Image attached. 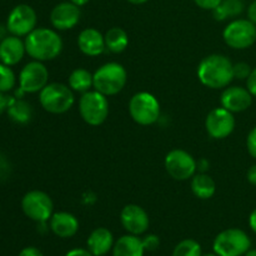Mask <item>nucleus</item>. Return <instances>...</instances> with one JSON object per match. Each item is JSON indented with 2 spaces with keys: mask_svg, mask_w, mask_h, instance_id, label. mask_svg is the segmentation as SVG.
Wrapping results in <instances>:
<instances>
[{
  "mask_svg": "<svg viewBox=\"0 0 256 256\" xmlns=\"http://www.w3.org/2000/svg\"><path fill=\"white\" fill-rule=\"evenodd\" d=\"M69 86L75 92L84 94L89 92L92 88V74L84 68L72 70V74L69 75Z\"/></svg>",
  "mask_w": 256,
  "mask_h": 256,
  "instance_id": "nucleus-25",
  "label": "nucleus"
},
{
  "mask_svg": "<svg viewBox=\"0 0 256 256\" xmlns=\"http://www.w3.org/2000/svg\"><path fill=\"white\" fill-rule=\"evenodd\" d=\"M252 240L242 229L232 228L220 232L214 240L212 249L219 256H244L250 250Z\"/></svg>",
  "mask_w": 256,
  "mask_h": 256,
  "instance_id": "nucleus-5",
  "label": "nucleus"
},
{
  "mask_svg": "<svg viewBox=\"0 0 256 256\" xmlns=\"http://www.w3.org/2000/svg\"><path fill=\"white\" fill-rule=\"evenodd\" d=\"M249 225L250 228H252V232L256 234V209H254L252 212V214H250L249 216Z\"/></svg>",
  "mask_w": 256,
  "mask_h": 256,
  "instance_id": "nucleus-38",
  "label": "nucleus"
},
{
  "mask_svg": "<svg viewBox=\"0 0 256 256\" xmlns=\"http://www.w3.org/2000/svg\"><path fill=\"white\" fill-rule=\"evenodd\" d=\"M79 112L86 124L92 126L102 125L109 115L108 96L96 90L84 92L79 100Z\"/></svg>",
  "mask_w": 256,
  "mask_h": 256,
  "instance_id": "nucleus-6",
  "label": "nucleus"
},
{
  "mask_svg": "<svg viewBox=\"0 0 256 256\" xmlns=\"http://www.w3.org/2000/svg\"><path fill=\"white\" fill-rule=\"evenodd\" d=\"M192 194L202 200H208L214 196L216 192V184L208 174H196L192 180Z\"/></svg>",
  "mask_w": 256,
  "mask_h": 256,
  "instance_id": "nucleus-22",
  "label": "nucleus"
},
{
  "mask_svg": "<svg viewBox=\"0 0 256 256\" xmlns=\"http://www.w3.org/2000/svg\"><path fill=\"white\" fill-rule=\"evenodd\" d=\"M114 236L106 228L92 230L88 238V250L94 256H105L114 246Z\"/></svg>",
  "mask_w": 256,
  "mask_h": 256,
  "instance_id": "nucleus-20",
  "label": "nucleus"
},
{
  "mask_svg": "<svg viewBox=\"0 0 256 256\" xmlns=\"http://www.w3.org/2000/svg\"><path fill=\"white\" fill-rule=\"evenodd\" d=\"M78 46L80 52L88 56H99L106 49L104 35L95 28H86L78 36Z\"/></svg>",
  "mask_w": 256,
  "mask_h": 256,
  "instance_id": "nucleus-17",
  "label": "nucleus"
},
{
  "mask_svg": "<svg viewBox=\"0 0 256 256\" xmlns=\"http://www.w3.org/2000/svg\"><path fill=\"white\" fill-rule=\"evenodd\" d=\"M15 86V74L9 65L0 64V92H10Z\"/></svg>",
  "mask_w": 256,
  "mask_h": 256,
  "instance_id": "nucleus-28",
  "label": "nucleus"
},
{
  "mask_svg": "<svg viewBox=\"0 0 256 256\" xmlns=\"http://www.w3.org/2000/svg\"><path fill=\"white\" fill-rule=\"evenodd\" d=\"M19 256H44V254L38 248L28 246L19 252Z\"/></svg>",
  "mask_w": 256,
  "mask_h": 256,
  "instance_id": "nucleus-34",
  "label": "nucleus"
},
{
  "mask_svg": "<svg viewBox=\"0 0 256 256\" xmlns=\"http://www.w3.org/2000/svg\"><path fill=\"white\" fill-rule=\"evenodd\" d=\"M229 58L222 54H212L204 58L198 66L200 82L210 89H224L234 79V70Z\"/></svg>",
  "mask_w": 256,
  "mask_h": 256,
  "instance_id": "nucleus-1",
  "label": "nucleus"
},
{
  "mask_svg": "<svg viewBox=\"0 0 256 256\" xmlns=\"http://www.w3.org/2000/svg\"><path fill=\"white\" fill-rule=\"evenodd\" d=\"M82 12L78 5L72 2H59L50 12V22L56 30H70L79 22Z\"/></svg>",
  "mask_w": 256,
  "mask_h": 256,
  "instance_id": "nucleus-15",
  "label": "nucleus"
},
{
  "mask_svg": "<svg viewBox=\"0 0 256 256\" xmlns=\"http://www.w3.org/2000/svg\"><path fill=\"white\" fill-rule=\"evenodd\" d=\"M232 70H234V78L240 80L248 79L252 72V68H250L249 64L246 62H238V64H234L232 66Z\"/></svg>",
  "mask_w": 256,
  "mask_h": 256,
  "instance_id": "nucleus-29",
  "label": "nucleus"
},
{
  "mask_svg": "<svg viewBox=\"0 0 256 256\" xmlns=\"http://www.w3.org/2000/svg\"><path fill=\"white\" fill-rule=\"evenodd\" d=\"M248 182L256 186V164L252 165L249 169V172H248Z\"/></svg>",
  "mask_w": 256,
  "mask_h": 256,
  "instance_id": "nucleus-37",
  "label": "nucleus"
},
{
  "mask_svg": "<svg viewBox=\"0 0 256 256\" xmlns=\"http://www.w3.org/2000/svg\"><path fill=\"white\" fill-rule=\"evenodd\" d=\"M70 2H72V4L78 5V6H84V5H86L88 2H89V0H70Z\"/></svg>",
  "mask_w": 256,
  "mask_h": 256,
  "instance_id": "nucleus-40",
  "label": "nucleus"
},
{
  "mask_svg": "<svg viewBox=\"0 0 256 256\" xmlns=\"http://www.w3.org/2000/svg\"><path fill=\"white\" fill-rule=\"evenodd\" d=\"M246 148L249 154L252 155L254 159H256V126L250 130L249 135L246 138Z\"/></svg>",
  "mask_w": 256,
  "mask_h": 256,
  "instance_id": "nucleus-31",
  "label": "nucleus"
},
{
  "mask_svg": "<svg viewBox=\"0 0 256 256\" xmlns=\"http://www.w3.org/2000/svg\"><path fill=\"white\" fill-rule=\"evenodd\" d=\"M222 106L234 112H242L249 109L252 102V95L246 88L229 86L225 88L220 98Z\"/></svg>",
  "mask_w": 256,
  "mask_h": 256,
  "instance_id": "nucleus-16",
  "label": "nucleus"
},
{
  "mask_svg": "<svg viewBox=\"0 0 256 256\" xmlns=\"http://www.w3.org/2000/svg\"><path fill=\"white\" fill-rule=\"evenodd\" d=\"M65 256H94L88 249H82V248H75V249L69 250Z\"/></svg>",
  "mask_w": 256,
  "mask_h": 256,
  "instance_id": "nucleus-35",
  "label": "nucleus"
},
{
  "mask_svg": "<svg viewBox=\"0 0 256 256\" xmlns=\"http://www.w3.org/2000/svg\"><path fill=\"white\" fill-rule=\"evenodd\" d=\"M244 0H222L219 6L212 10L215 20L222 22L229 18H235L244 12Z\"/></svg>",
  "mask_w": 256,
  "mask_h": 256,
  "instance_id": "nucleus-26",
  "label": "nucleus"
},
{
  "mask_svg": "<svg viewBox=\"0 0 256 256\" xmlns=\"http://www.w3.org/2000/svg\"><path fill=\"white\" fill-rule=\"evenodd\" d=\"M36 12L30 5L19 4L9 12L6 28L15 36H26L36 28Z\"/></svg>",
  "mask_w": 256,
  "mask_h": 256,
  "instance_id": "nucleus-11",
  "label": "nucleus"
},
{
  "mask_svg": "<svg viewBox=\"0 0 256 256\" xmlns=\"http://www.w3.org/2000/svg\"><path fill=\"white\" fill-rule=\"evenodd\" d=\"M122 228L132 235H142L149 229V215L136 204H129L122 208L120 212Z\"/></svg>",
  "mask_w": 256,
  "mask_h": 256,
  "instance_id": "nucleus-14",
  "label": "nucleus"
},
{
  "mask_svg": "<svg viewBox=\"0 0 256 256\" xmlns=\"http://www.w3.org/2000/svg\"><path fill=\"white\" fill-rule=\"evenodd\" d=\"M25 42L19 36H6L0 42V62L5 65L18 64L24 58Z\"/></svg>",
  "mask_w": 256,
  "mask_h": 256,
  "instance_id": "nucleus-19",
  "label": "nucleus"
},
{
  "mask_svg": "<svg viewBox=\"0 0 256 256\" xmlns=\"http://www.w3.org/2000/svg\"><path fill=\"white\" fill-rule=\"evenodd\" d=\"M49 72L42 62H30L22 69L19 75L20 89L24 92H42L48 85Z\"/></svg>",
  "mask_w": 256,
  "mask_h": 256,
  "instance_id": "nucleus-12",
  "label": "nucleus"
},
{
  "mask_svg": "<svg viewBox=\"0 0 256 256\" xmlns=\"http://www.w3.org/2000/svg\"><path fill=\"white\" fill-rule=\"evenodd\" d=\"M246 89L249 90L252 96H256V68L252 70L249 78L246 79Z\"/></svg>",
  "mask_w": 256,
  "mask_h": 256,
  "instance_id": "nucleus-33",
  "label": "nucleus"
},
{
  "mask_svg": "<svg viewBox=\"0 0 256 256\" xmlns=\"http://www.w3.org/2000/svg\"><path fill=\"white\" fill-rule=\"evenodd\" d=\"M202 256H219V255L215 254V252H209V254H204Z\"/></svg>",
  "mask_w": 256,
  "mask_h": 256,
  "instance_id": "nucleus-43",
  "label": "nucleus"
},
{
  "mask_svg": "<svg viewBox=\"0 0 256 256\" xmlns=\"http://www.w3.org/2000/svg\"><path fill=\"white\" fill-rule=\"evenodd\" d=\"M142 240V245H144L145 252H155L160 245L159 236L154 234H149L144 238Z\"/></svg>",
  "mask_w": 256,
  "mask_h": 256,
  "instance_id": "nucleus-30",
  "label": "nucleus"
},
{
  "mask_svg": "<svg viewBox=\"0 0 256 256\" xmlns=\"http://www.w3.org/2000/svg\"><path fill=\"white\" fill-rule=\"evenodd\" d=\"M222 2V0H194V2L199 8H202L204 10H212V12L215 8L219 6Z\"/></svg>",
  "mask_w": 256,
  "mask_h": 256,
  "instance_id": "nucleus-32",
  "label": "nucleus"
},
{
  "mask_svg": "<svg viewBox=\"0 0 256 256\" xmlns=\"http://www.w3.org/2000/svg\"><path fill=\"white\" fill-rule=\"evenodd\" d=\"M222 38L232 49H248L256 42V25L249 19L232 20L222 32Z\"/></svg>",
  "mask_w": 256,
  "mask_h": 256,
  "instance_id": "nucleus-8",
  "label": "nucleus"
},
{
  "mask_svg": "<svg viewBox=\"0 0 256 256\" xmlns=\"http://www.w3.org/2000/svg\"><path fill=\"white\" fill-rule=\"evenodd\" d=\"M28 55L38 62H50L60 55L62 40L55 30L49 28H35L25 38Z\"/></svg>",
  "mask_w": 256,
  "mask_h": 256,
  "instance_id": "nucleus-2",
  "label": "nucleus"
},
{
  "mask_svg": "<svg viewBox=\"0 0 256 256\" xmlns=\"http://www.w3.org/2000/svg\"><path fill=\"white\" fill-rule=\"evenodd\" d=\"M128 2H132V4H134V5H142V4H145L148 0H128Z\"/></svg>",
  "mask_w": 256,
  "mask_h": 256,
  "instance_id": "nucleus-41",
  "label": "nucleus"
},
{
  "mask_svg": "<svg viewBox=\"0 0 256 256\" xmlns=\"http://www.w3.org/2000/svg\"><path fill=\"white\" fill-rule=\"evenodd\" d=\"M8 115L10 119L19 124H26L30 122L32 109L29 102L25 100H9L8 99Z\"/></svg>",
  "mask_w": 256,
  "mask_h": 256,
  "instance_id": "nucleus-24",
  "label": "nucleus"
},
{
  "mask_svg": "<svg viewBox=\"0 0 256 256\" xmlns=\"http://www.w3.org/2000/svg\"><path fill=\"white\" fill-rule=\"evenodd\" d=\"M144 252L142 240L138 235H124L112 246V256H144Z\"/></svg>",
  "mask_w": 256,
  "mask_h": 256,
  "instance_id": "nucleus-21",
  "label": "nucleus"
},
{
  "mask_svg": "<svg viewBox=\"0 0 256 256\" xmlns=\"http://www.w3.org/2000/svg\"><path fill=\"white\" fill-rule=\"evenodd\" d=\"M39 102L45 112L50 114H64L74 105V92L70 89L69 85L52 82L40 92Z\"/></svg>",
  "mask_w": 256,
  "mask_h": 256,
  "instance_id": "nucleus-4",
  "label": "nucleus"
},
{
  "mask_svg": "<svg viewBox=\"0 0 256 256\" xmlns=\"http://www.w3.org/2000/svg\"><path fill=\"white\" fill-rule=\"evenodd\" d=\"M8 108V98L2 95V92H0V115L4 112V110Z\"/></svg>",
  "mask_w": 256,
  "mask_h": 256,
  "instance_id": "nucleus-39",
  "label": "nucleus"
},
{
  "mask_svg": "<svg viewBox=\"0 0 256 256\" xmlns=\"http://www.w3.org/2000/svg\"><path fill=\"white\" fill-rule=\"evenodd\" d=\"M22 209L30 220L36 222H48L54 214L52 198L40 190H32L24 195L22 200Z\"/></svg>",
  "mask_w": 256,
  "mask_h": 256,
  "instance_id": "nucleus-9",
  "label": "nucleus"
},
{
  "mask_svg": "<svg viewBox=\"0 0 256 256\" xmlns=\"http://www.w3.org/2000/svg\"><path fill=\"white\" fill-rule=\"evenodd\" d=\"M248 19L256 25V0H254L248 8Z\"/></svg>",
  "mask_w": 256,
  "mask_h": 256,
  "instance_id": "nucleus-36",
  "label": "nucleus"
},
{
  "mask_svg": "<svg viewBox=\"0 0 256 256\" xmlns=\"http://www.w3.org/2000/svg\"><path fill=\"white\" fill-rule=\"evenodd\" d=\"M172 256H202V246L196 240L185 239L175 246Z\"/></svg>",
  "mask_w": 256,
  "mask_h": 256,
  "instance_id": "nucleus-27",
  "label": "nucleus"
},
{
  "mask_svg": "<svg viewBox=\"0 0 256 256\" xmlns=\"http://www.w3.org/2000/svg\"><path fill=\"white\" fill-rule=\"evenodd\" d=\"M126 82L128 72L119 62H106L92 74V88L105 96L119 94Z\"/></svg>",
  "mask_w": 256,
  "mask_h": 256,
  "instance_id": "nucleus-3",
  "label": "nucleus"
},
{
  "mask_svg": "<svg viewBox=\"0 0 256 256\" xmlns=\"http://www.w3.org/2000/svg\"><path fill=\"white\" fill-rule=\"evenodd\" d=\"M164 164L168 174L179 182H184L194 176L198 168L192 155L182 149H174L168 152Z\"/></svg>",
  "mask_w": 256,
  "mask_h": 256,
  "instance_id": "nucleus-10",
  "label": "nucleus"
},
{
  "mask_svg": "<svg viewBox=\"0 0 256 256\" xmlns=\"http://www.w3.org/2000/svg\"><path fill=\"white\" fill-rule=\"evenodd\" d=\"M208 134L214 139H225L235 129L234 114L225 108H215L208 114L205 120Z\"/></svg>",
  "mask_w": 256,
  "mask_h": 256,
  "instance_id": "nucleus-13",
  "label": "nucleus"
},
{
  "mask_svg": "<svg viewBox=\"0 0 256 256\" xmlns=\"http://www.w3.org/2000/svg\"><path fill=\"white\" fill-rule=\"evenodd\" d=\"M129 112L132 120L139 125H152L160 116L159 100L150 92H136L129 102Z\"/></svg>",
  "mask_w": 256,
  "mask_h": 256,
  "instance_id": "nucleus-7",
  "label": "nucleus"
},
{
  "mask_svg": "<svg viewBox=\"0 0 256 256\" xmlns=\"http://www.w3.org/2000/svg\"><path fill=\"white\" fill-rule=\"evenodd\" d=\"M50 229L56 236L68 239L74 236L79 230V222L76 216L66 212H54L50 218Z\"/></svg>",
  "mask_w": 256,
  "mask_h": 256,
  "instance_id": "nucleus-18",
  "label": "nucleus"
},
{
  "mask_svg": "<svg viewBox=\"0 0 256 256\" xmlns=\"http://www.w3.org/2000/svg\"><path fill=\"white\" fill-rule=\"evenodd\" d=\"M104 40L106 49L114 54L122 52L129 45V36H128L126 32L118 26L108 30L104 35Z\"/></svg>",
  "mask_w": 256,
  "mask_h": 256,
  "instance_id": "nucleus-23",
  "label": "nucleus"
},
{
  "mask_svg": "<svg viewBox=\"0 0 256 256\" xmlns=\"http://www.w3.org/2000/svg\"><path fill=\"white\" fill-rule=\"evenodd\" d=\"M244 256H256V250H249Z\"/></svg>",
  "mask_w": 256,
  "mask_h": 256,
  "instance_id": "nucleus-42",
  "label": "nucleus"
}]
</instances>
